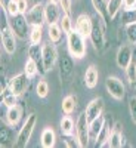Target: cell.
<instances>
[{"label":"cell","instance_id":"cell-43","mask_svg":"<svg viewBox=\"0 0 136 148\" xmlns=\"http://www.w3.org/2000/svg\"><path fill=\"white\" fill-rule=\"evenodd\" d=\"M12 2V0H0V5H2V9H6L8 5Z\"/></svg>","mask_w":136,"mask_h":148},{"label":"cell","instance_id":"cell-10","mask_svg":"<svg viewBox=\"0 0 136 148\" xmlns=\"http://www.w3.org/2000/svg\"><path fill=\"white\" fill-rule=\"evenodd\" d=\"M16 39L15 33L8 27H2V46L8 55H14L16 51Z\"/></svg>","mask_w":136,"mask_h":148},{"label":"cell","instance_id":"cell-12","mask_svg":"<svg viewBox=\"0 0 136 148\" xmlns=\"http://www.w3.org/2000/svg\"><path fill=\"white\" fill-rule=\"evenodd\" d=\"M115 61H117V65L121 70H126L129 67V64L133 61V49L130 45H123L118 47L117 55H115Z\"/></svg>","mask_w":136,"mask_h":148},{"label":"cell","instance_id":"cell-40","mask_svg":"<svg viewBox=\"0 0 136 148\" xmlns=\"http://www.w3.org/2000/svg\"><path fill=\"white\" fill-rule=\"evenodd\" d=\"M59 6H61L64 14H70L71 12V0H59Z\"/></svg>","mask_w":136,"mask_h":148},{"label":"cell","instance_id":"cell-38","mask_svg":"<svg viewBox=\"0 0 136 148\" xmlns=\"http://www.w3.org/2000/svg\"><path fill=\"white\" fill-rule=\"evenodd\" d=\"M129 111H130L132 121L136 125V96H132L129 99Z\"/></svg>","mask_w":136,"mask_h":148},{"label":"cell","instance_id":"cell-27","mask_svg":"<svg viewBox=\"0 0 136 148\" xmlns=\"http://www.w3.org/2000/svg\"><path fill=\"white\" fill-rule=\"evenodd\" d=\"M123 8H124V0H108V14L111 21L120 14Z\"/></svg>","mask_w":136,"mask_h":148},{"label":"cell","instance_id":"cell-31","mask_svg":"<svg viewBox=\"0 0 136 148\" xmlns=\"http://www.w3.org/2000/svg\"><path fill=\"white\" fill-rule=\"evenodd\" d=\"M12 139H14L12 129L9 126H2V129H0V145L8 147V145H10Z\"/></svg>","mask_w":136,"mask_h":148},{"label":"cell","instance_id":"cell-5","mask_svg":"<svg viewBox=\"0 0 136 148\" xmlns=\"http://www.w3.org/2000/svg\"><path fill=\"white\" fill-rule=\"evenodd\" d=\"M9 28L15 33V36L21 40H25L27 36H30V31H28V21H27V16L25 14H18V15H14V16H9Z\"/></svg>","mask_w":136,"mask_h":148},{"label":"cell","instance_id":"cell-13","mask_svg":"<svg viewBox=\"0 0 136 148\" xmlns=\"http://www.w3.org/2000/svg\"><path fill=\"white\" fill-rule=\"evenodd\" d=\"M74 28L87 39L92 33V28H93V21H92L90 15H87V14L79 15L77 19H76V24H74Z\"/></svg>","mask_w":136,"mask_h":148},{"label":"cell","instance_id":"cell-30","mask_svg":"<svg viewBox=\"0 0 136 148\" xmlns=\"http://www.w3.org/2000/svg\"><path fill=\"white\" fill-rule=\"evenodd\" d=\"M42 37H43V25H34V27H31L30 36H28V40H30L31 45H40Z\"/></svg>","mask_w":136,"mask_h":148},{"label":"cell","instance_id":"cell-35","mask_svg":"<svg viewBox=\"0 0 136 148\" xmlns=\"http://www.w3.org/2000/svg\"><path fill=\"white\" fill-rule=\"evenodd\" d=\"M124 71H126V77H127V80H129L132 84L136 83V61H135V59L129 64V67H127Z\"/></svg>","mask_w":136,"mask_h":148},{"label":"cell","instance_id":"cell-1","mask_svg":"<svg viewBox=\"0 0 136 148\" xmlns=\"http://www.w3.org/2000/svg\"><path fill=\"white\" fill-rule=\"evenodd\" d=\"M67 47H68V53L74 59L84 58L86 52H87V47H86V37L74 28L71 33L67 34Z\"/></svg>","mask_w":136,"mask_h":148},{"label":"cell","instance_id":"cell-44","mask_svg":"<svg viewBox=\"0 0 136 148\" xmlns=\"http://www.w3.org/2000/svg\"><path fill=\"white\" fill-rule=\"evenodd\" d=\"M49 2H53V3H59V0H49Z\"/></svg>","mask_w":136,"mask_h":148},{"label":"cell","instance_id":"cell-19","mask_svg":"<svg viewBox=\"0 0 136 148\" xmlns=\"http://www.w3.org/2000/svg\"><path fill=\"white\" fill-rule=\"evenodd\" d=\"M22 119V108L16 104L14 107H8L6 111V123L9 126H16Z\"/></svg>","mask_w":136,"mask_h":148},{"label":"cell","instance_id":"cell-36","mask_svg":"<svg viewBox=\"0 0 136 148\" xmlns=\"http://www.w3.org/2000/svg\"><path fill=\"white\" fill-rule=\"evenodd\" d=\"M126 36L130 45H136V22L126 25Z\"/></svg>","mask_w":136,"mask_h":148},{"label":"cell","instance_id":"cell-32","mask_svg":"<svg viewBox=\"0 0 136 148\" xmlns=\"http://www.w3.org/2000/svg\"><path fill=\"white\" fill-rule=\"evenodd\" d=\"M59 25H61V28H62L64 34H68V33H71L74 30V24H72V21L70 18V14H64L62 16H61Z\"/></svg>","mask_w":136,"mask_h":148},{"label":"cell","instance_id":"cell-9","mask_svg":"<svg viewBox=\"0 0 136 148\" xmlns=\"http://www.w3.org/2000/svg\"><path fill=\"white\" fill-rule=\"evenodd\" d=\"M27 21L31 27L34 25H43L46 22V16H44V5L43 3H36L33 8H30L27 10Z\"/></svg>","mask_w":136,"mask_h":148},{"label":"cell","instance_id":"cell-24","mask_svg":"<svg viewBox=\"0 0 136 148\" xmlns=\"http://www.w3.org/2000/svg\"><path fill=\"white\" fill-rule=\"evenodd\" d=\"M61 132H62V135L65 136V135H72L74 130H76V123H74V120L71 119L70 114H65L62 119H61Z\"/></svg>","mask_w":136,"mask_h":148},{"label":"cell","instance_id":"cell-41","mask_svg":"<svg viewBox=\"0 0 136 148\" xmlns=\"http://www.w3.org/2000/svg\"><path fill=\"white\" fill-rule=\"evenodd\" d=\"M16 5H18V9L21 14H27V10L30 9L28 8V0H16Z\"/></svg>","mask_w":136,"mask_h":148},{"label":"cell","instance_id":"cell-42","mask_svg":"<svg viewBox=\"0 0 136 148\" xmlns=\"http://www.w3.org/2000/svg\"><path fill=\"white\" fill-rule=\"evenodd\" d=\"M124 8H136V0H124Z\"/></svg>","mask_w":136,"mask_h":148},{"label":"cell","instance_id":"cell-29","mask_svg":"<svg viewBox=\"0 0 136 148\" xmlns=\"http://www.w3.org/2000/svg\"><path fill=\"white\" fill-rule=\"evenodd\" d=\"M120 19L123 25H129V24L136 22V8H130V9L124 8L120 14Z\"/></svg>","mask_w":136,"mask_h":148},{"label":"cell","instance_id":"cell-11","mask_svg":"<svg viewBox=\"0 0 136 148\" xmlns=\"http://www.w3.org/2000/svg\"><path fill=\"white\" fill-rule=\"evenodd\" d=\"M58 51L52 42L43 45V64L46 71H51L53 68V65L58 62Z\"/></svg>","mask_w":136,"mask_h":148},{"label":"cell","instance_id":"cell-25","mask_svg":"<svg viewBox=\"0 0 136 148\" xmlns=\"http://www.w3.org/2000/svg\"><path fill=\"white\" fill-rule=\"evenodd\" d=\"M77 108V96L76 95H67L62 99V113L72 114Z\"/></svg>","mask_w":136,"mask_h":148},{"label":"cell","instance_id":"cell-37","mask_svg":"<svg viewBox=\"0 0 136 148\" xmlns=\"http://www.w3.org/2000/svg\"><path fill=\"white\" fill-rule=\"evenodd\" d=\"M3 10L6 12V15H8V16H14V15L21 14L19 9H18V5H16V0H12V2L8 5V8H6V9H3Z\"/></svg>","mask_w":136,"mask_h":148},{"label":"cell","instance_id":"cell-7","mask_svg":"<svg viewBox=\"0 0 136 148\" xmlns=\"http://www.w3.org/2000/svg\"><path fill=\"white\" fill-rule=\"evenodd\" d=\"M105 25L107 24L101 19V22H93V28L89 39L96 51H102L105 47Z\"/></svg>","mask_w":136,"mask_h":148},{"label":"cell","instance_id":"cell-21","mask_svg":"<svg viewBox=\"0 0 136 148\" xmlns=\"http://www.w3.org/2000/svg\"><path fill=\"white\" fill-rule=\"evenodd\" d=\"M95 10H96V14L99 15V18L108 24V21H111L109 18V14H108V0H90Z\"/></svg>","mask_w":136,"mask_h":148},{"label":"cell","instance_id":"cell-18","mask_svg":"<svg viewBox=\"0 0 136 148\" xmlns=\"http://www.w3.org/2000/svg\"><path fill=\"white\" fill-rule=\"evenodd\" d=\"M98 80H99V71H98L96 65L92 64V65L87 67V70H86V73H84V84H86V88H89V89L96 88Z\"/></svg>","mask_w":136,"mask_h":148},{"label":"cell","instance_id":"cell-14","mask_svg":"<svg viewBox=\"0 0 136 148\" xmlns=\"http://www.w3.org/2000/svg\"><path fill=\"white\" fill-rule=\"evenodd\" d=\"M104 107H105V102H104V99L101 96H98V98H95V99H92L89 104H87V107H86V116H87V119H89V121H92V120H95L96 117H99V116H102V113H104Z\"/></svg>","mask_w":136,"mask_h":148},{"label":"cell","instance_id":"cell-6","mask_svg":"<svg viewBox=\"0 0 136 148\" xmlns=\"http://www.w3.org/2000/svg\"><path fill=\"white\" fill-rule=\"evenodd\" d=\"M105 88H107V92L114 98L117 101H121L126 95V86L118 77L115 76H108L107 80H105Z\"/></svg>","mask_w":136,"mask_h":148},{"label":"cell","instance_id":"cell-3","mask_svg":"<svg viewBox=\"0 0 136 148\" xmlns=\"http://www.w3.org/2000/svg\"><path fill=\"white\" fill-rule=\"evenodd\" d=\"M90 121L86 116V111L80 113V116L76 120V136L79 139V144L81 148H86L89 145V139H90Z\"/></svg>","mask_w":136,"mask_h":148},{"label":"cell","instance_id":"cell-2","mask_svg":"<svg viewBox=\"0 0 136 148\" xmlns=\"http://www.w3.org/2000/svg\"><path fill=\"white\" fill-rule=\"evenodd\" d=\"M36 123H37V116L36 114H30L25 121H24L22 127L19 129L16 138H15V147L16 148H25L31 139V135L34 132V127H36Z\"/></svg>","mask_w":136,"mask_h":148},{"label":"cell","instance_id":"cell-33","mask_svg":"<svg viewBox=\"0 0 136 148\" xmlns=\"http://www.w3.org/2000/svg\"><path fill=\"white\" fill-rule=\"evenodd\" d=\"M24 73H25L30 79L34 77L36 74L39 73V67H37L36 61H33L31 58H28V59H27V62H25V67H24Z\"/></svg>","mask_w":136,"mask_h":148},{"label":"cell","instance_id":"cell-20","mask_svg":"<svg viewBox=\"0 0 136 148\" xmlns=\"http://www.w3.org/2000/svg\"><path fill=\"white\" fill-rule=\"evenodd\" d=\"M56 142V133L55 130L51 127V126H47L42 130V135H40V144L43 148H52Z\"/></svg>","mask_w":136,"mask_h":148},{"label":"cell","instance_id":"cell-8","mask_svg":"<svg viewBox=\"0 0 136 148\" xmlns=\"http://www.w3.org/2000/svg\"><path fill=\"white\" fill-rule=\"evenodd\" d=\"M8 86H9V89L14 92L15 95L21 96V95L25 93L27 89H28V86H30V77L27 76L25 73H19V74L14 76L8 82Z\"/></svg>","mask_w":136,"mask_h":148},{"label":"cell","instance_id":"cell-34","mask_svg":"<svg viewBox=\"0 0 136 148\" xmlns=\"http://www.w3.org/2000/svg\"><path fill=\"white\" fill-rule=\"evenodd\" d=\"M36 93H37L39 98H46L47 96V93H49V83L44 79L39 80V83H37V86H36Z\"/></svg>","mask_w":136,"mask_h":148},{"label":"cell","instance_id":"cell-4","mask_svg":"<svg viewBox=\"0 0 136 148\" xmlns=\"http://www.w3.org/2000/svg\"><path fill=\"white\" fill-rule=\"evenodd\" d=\"M59 79L62 84H68L74 77V58L71 55H62L58 58Z\"/></svg>","mask_w":136,"mask_h":148},{"label":"cell","instance_id":"cell-22","mask_svg":"<svg viewBox=\"0 0 136 148\" xmlns=\"http://www.w3.org/2000/svg\"><path fill=\"white\" fill-rule=\"evenodd\" d=\"M111 127L108 123H105L104 127L101 129V132L98 133L96 136V142H95V147H108V141H109V135H111Z\"/></svg>","mask_w":136,"mask_h":148},{"label":"cell","instance_id":"cell-16","mask_svg":"<svg viewBox=\"0 0 136 148\" xmlns=\"http://www.w3.org/2000/svg\"><path fill=\"white\" fill-rule=\"evenodd\" d=\"M61 6L59 3H53V2H47L44 5V16H46V22L49 24H56L61 19Z\"/></svg>","mask_w":136,"mask_h":148},{"label":"cell","instance_id":"cell-26","mask_svg":"<svg viewBox=\"0 0 136 148\" xmlns=\"http://www.w3.org/2000/svg\"><path fill=\"white\" fill-rule=\"evenodd\" d=\"M2 102L6 107H14L18 104V95H15L9 89V86H5L2 89Z\"/></svg>","mask_w":136,"mask_h":148},{"label":"cell","instance_id":"cell-23","mask_svg":"<svg viewBox=\"0 0 136 148\" xmlns=\"http://www.w3.org/2000/svg\"><path fill=\"white\" fill-rule=\"evenodd\" d=\"M47 36H49V40H51L52 43H59L61 42V39H62V36H64V31H62V28H61L59 22L49 24V27H47Z\"/></svg>","mask_w":136,"mask_h":148},{"label":"cell","instance_id":"cell-15","mask_svg":"<svg viewBox=\"0 0 136 148\" xmlns=\"http://www.w3.org/2000/svg\"><path fill=\"white\" fill-rule=\"evenodd\" d=\"M28 58L36 61L37 67H39V74H46V68L43 64V46L42 45H30L28 47Z\"/></svg>","mask_w":136,"mask_h":148},{"label":"cell","instance_id":"cell-39","mask_svg":"<svg viewBox=\"0 0 136 148\" xmlns=\"http://www.w3.org/2000/svg\"><path fill=\"white\" fill-rule=\"evenodd\" d=\"M64 144H65V147H68V148H72V147H80L77 136L74 138L72 135H65V138H64Z\"/></svg>","mask_w":136,"mask_h":148},{"label":"cell","instance_id":"cell-28","mask_svg":"<svg viewBox=\"0 0 136 148\" xmlns=\"http://www.w3.org/2000/svg\"><path fill=\"white\" fill-rule=\"evenodd\" d=\"M107 123V117L105 116H99V117H96L95 120H92L90 121V136L92 138H95L96 139V136H98V133L101 132V129L104 127V125Z\"/></svg>","mask_w":136,"mask_h":148},{"label":"cell","instance_id":"cell-17","mask_svg":"<svg viewBox=\"0 0 136 148\" xmlns=\"http://www.w3.org/2000/svg\"><path fill=\"white\" fill-rule=\"evenodd\" d=\"M121 123H115L111 129V135H109V141H108V147L111 148H120L124 145V135H123V129H121Z\"/></svg>","mask_w":136,"mask_h":148}]
</instances>
